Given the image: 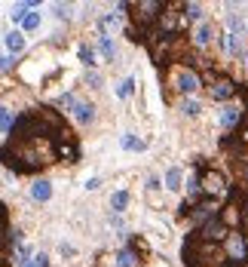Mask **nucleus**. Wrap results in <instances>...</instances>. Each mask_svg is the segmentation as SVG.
<instances>
[{
    "mask_svg": "<svg viewBox=\"0 0 248 267\" xmlns=\"http://www.w3.org/2000/svg\"><path fill=\"white\" fill-rule=\"evenodd\" d=\"M6 145L0 148V163L15 175H34L52 163H77L80 145L64 117L52 108L25 111L6 132Z\"/></svg>",
    "mask_w": 248,
    "mask_h": 267,
    "instance_id": "1",
    "label": "nucleus"
},
{
    "mask_svg": "<svg viewBox=\"0 0 248 267\" xmlns=\"http://www.w3.org/2000/svg\"><path fill=\"white\" fill-rule=\"evenodd\" d=\"M172 80H169V86L175 89V92H196V89L202 86L199 83V77H196V71H190V68H184V65H178V62H175V71H172Z\"/></svg>",
    "mask_w": 248,
    "mask_h": 267,
    "instance_id": "2",
    "label": "nucleus"
},
{
    "mask_svg": "<svg viewBox=\"0 0 248 267\" xmlns=\"http://www.w3.org/2000/svg\"><path fill=\"white\" fill-rule=\"evenodd\" d=\"M9 243H12V234H9V212H6L3 203H0V267H9Z\"/></svg>",
    "mask_w": 248,
    "mask_h": 267,
    "instance_id": "3",
    "label": "nucleus"
},
{
    "mask_svg": "<svg viewBox=\"0 0 248 267\" xmlns=\"http://www.w3.org/2000/svg\"><path fill=\"white\" fill-rule=\"evenodd\" d=\"M236 92H239V83L230 80V77H218L211 83V101H230Z\"/></svg>",
    "mask_w": 248,
    "mask_h": 267,
    "instance_id": "4",
    "label": "nucleus"
},
{
    "mask_svg": "<svg viewBox=\"0 0 248 267\" xmlns=\"http://www.w3.org/2000/svg\"><path fill=\"white\" fill-rule=\"evenodd\" d=\"M242 117H245V108H227L221 114V123H224L227 129H239L242 126Z\"/></svg>",
    "mask_w": 248,
    "mask_h": 267,
    "instance_id": "5",
    "label": "nucleus"
},
{
    "mask_svg": "<svg viewBox=\"0 0 248 267\" xmlns=\"http://www.w3.org/2000/svg\"><path fill=\"white\" fill-rule=\"evenodd\" d=\"M138 264H141V258L135 252V246H126L117 252V267H138Z\"/></svg>",
    "mask_w": 248,
    "mask_h": 267,
    "instance_id": "6",
    "label": "nucleus"
},
{
    "mask_svg": "<svg viewBox=\"0 0 248 267\" xmlns=\"http://www.w3.org/2000/svg\"><path fill=\"white\" fill-rule=\"evenodd\" d=\"M70 108H74V117H77L80 123H92V120H95V108H92L89 101H74Z\"/></svg>",
    "mask_w": 248,
    "mask_h": 267,
    "instance_id": "7",
    "label": "nucleus"
},
{
    "mask_svg": "<svg viewBox=\"0 0 248 267\" xmlns=\"http://www.w3.org/2000/svg\"><path fill=\"white\" fill-rule=\"evenodd\" d=\"M193 37H196L199 46H208L211 40H215V25H211V22H202V25L196 28V34H193Z\"/></svg>",
    "mask_w": 248,
    "mask_h": 267,
    "instance_id": "8",
    "label": "nucleus"
},
{
    "mask_svg": "<svg viewBox=\"0 0 248 267\" xmlns=\"http://www.w3.org/2000/svg\"><path fill=\"white\" fill-rule=\"evenodd\" d=\"M6 49L9 52H22L25 49V34L22 31H9L6 34Z\"/></svg>",
    "mask_w": 248,
    "mask_h": 267,
    "instance_id": "9",
    "label": "nucleus"
},
{
    "mask_svg": "<svg viewBox=\"0 0 248 267\" xmlns=\"http://www.w3.org/2000/svg\"><path fill=\"white\" fill-rule=\"evenodd\" d=\"M31 197L40 200V203H46V200L52 197V184H49V181H37V184L31 187Z\"/></svg>",
    "mask_w": 248,
    "mask_h": 267,
    "instance_id": "10",
    "label": "nucleus"
},
{
    "mask_svg": "<svg viewBox=\"0 0 248 267\" xmlns=\"http://www.w3.org/2000/svg\"><path fill=\"white\" fill-rule=\"evenodd\" d=\"M181 178H184V172H181L178 166L169 169V172H166V187H169V190H178V187H181Z\"/></svg>",
    "mask_w": 248,
    "mask_h": 267,
    "instance_id": "11",
    "label": "nucleus"
},
{
    "mask_svg": "<svg viewBox=\"0 0 248 267\" xmlns=\"http://www.w3.org/2000/svg\"><path fill=\"white\" fill-rule=\"evenodd\" d=\"M111 206H114V212H123L129 206V190H117L114 197H111Z\"/></svg>",
    "mask_w": 248,
    "mask_h": 267,
    "instance_id": "12",
    "label": "nucleus"
},
{
    "mask_svg": "<svg viewBox=\"0 0 248 267\" xmlns=\"http://www.w3.org/2000/svg\"><path fill=\"white\" fill-rule=\"evenodd\" d=\"M101 34H111V31H117L120 28V19H117V15H101Z\"/></svg>",
    "mask_w": 248,
    "mask_h": 267,
    "instance_id": "13",
    "label": "nucleus"
},
{
    "mask_svg": "<svg viewBox=\"0 0 248 267\" xmlns=\"http://www.w3.org/2000/svg\"><path fill=\"white\" fill-rule=\"evenodd\" d=\"M132 92H135V80H132V77H126V80L117 86V95H120V98H129Z\"/></svg>",
    "mask_w": 248,
    "mask_h": 267,
    "instance_id": "14",
    "label": "nucleus"
},
{
    "mask_svg": "<svg viewBox=\"0 0 248 267\" xmlns=\"http://www.w3.org/2000/svg\"><path fill=\"white\" fill-rule=\"evenodd\" d=\"M12 123H15L12 111H6V108H0V132H9V129H12Z\"/></svg>",
    "mask_w": 248,
    "mask_h": 267,
    "instance_id": "15",
    "label": "nucleus"
},
{
    "mask_svg": "<svg viewBox=\"0 0 248 267\" xmlns=\"http://www.w3.org/2000/svg\"><path fill=\"white\" fill-rule=\"evenodd\" d=\"M22 28L25 31H37L40 28V12H28L25 19H22Z\"/></svg>",
    "mask_w": 248,
    "mask_h": 267,
    "instance_id": "16",
    "label": "nucleus"
},
{
    "mask_svg": "<svg viewBox=\"0 0 248 267\" xmlns=\"http://www.w3.org/2000/svg\"><path fill=\"white\" fill-rule=\"evenodd\" d=\"M34 6H37V3H19V6H12V22H22L25 19V15H28V9H34Z\"/></svg>",
    "mask_w": 248,
    "mask_h": 267,
    "instance_id": "17",
    "label": "nucleus"
},
{
    "mask_svg": "<svg viewBox=\"0 0 248 267\" xmlns=\"http://www.w3.org/2000/svg\"><path fill=\"white\" fill-rule=\"evenodd\" d=\"M123 148L126 151H144V141L135 138V135H123Z\"/></svg>",
    "mask_w": 248,
    "mask_h": 267,
    "instance_id": "18",
    "label": "nucleus"
},
{
    "mask_svg": "<svg viewBox=\"0 0 248 267\" xmlns=\"http://www.w3.org/2000/svg\"><path fill=\"white\" fill-rule=\"evenodd\" d=\"M98 46H101V52H104V59H108V62H114V56H117V49H114L111 37H101V40H98Z\"/></svg>",
    "mask_w": 248,
    "mask_h": 267,
    "instance_id": "19",
    "label": "nucleus"
},
{
    "mask_svg": "<svg viewBox=\"0 0 248 267\" xmlns=\"http://www.w3.org/2000/svg\"><path fill=\"white\" fill-rule=\"evenodd\" d=\"M22 267H49V258L46 255H34V258H25Z\"/></svg>",
    "mask_w": 248,
    "mask_h": 267,
    "instance_id": "20",
    "label": "nucleus"
},
{
    "mask_svg": "<svg viewBox=\"0 0 248 267\" xmlns=\"http://www.w3.org/2000/svg\"><path fill=\"white\" fill-rule=\"evenodd\" d=\"M80 62H83V65H95V52H92V46H80Z\"/></svg>",
    "mask_w": 248,
    "mask_h": 267,
    "instance_id": "21",
    "label": "nucleus"
},
{
    "mask_svg": "<svg viewBox=\"0 0 248 267\" xmlns=\"http://www.w3.org/2000/svg\"><path fill=\"white\" fill-rule=\"evenodd\" d=\"M227 49L233 52V56H239V49H242V46H239V40H236V34H227Z\"/></svg>",
    "mask_w": 248,
    "mask_h": 267,
    "instance_id": "22",
    "label": "nucleus"
},
{
    "mask_svg": "<svg viewBox=\"0 0 248 267\" xmlns=\"http://www.w3.org/2000/svg\"><path fill=\"white\" fill-rule=\"evenodd\" d=\"M181 111L190 114V117H196V114H199V104H196V101H184V104H181Z\"/></svg>",
    "mask_w": 248,
    "mask_h": 267,
    "instance_id": "23",
    "label": "nucleus"
}]
</instances>
